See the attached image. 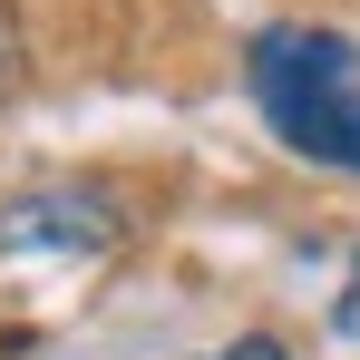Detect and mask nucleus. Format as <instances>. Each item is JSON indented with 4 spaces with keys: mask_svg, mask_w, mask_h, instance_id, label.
<instances>
[{
    "mask_svg": "<svg viewBox=\"0 0 360 360\" xmlns=\"http://www.w3.org/2000/svg\"><path fill=\"white\" fill-rule=\"evenodd\" d=\"M243 88L263 127L292 146L302 166H331V176H360V49L341 30H311V20H273L253 30L243 49Z\"/></svg>",
    "mask_w": 360,
    "mask_h": 360,
    "instance_id": "f257e3e1",
    "label": "nucleus"
},
{
    "mask_svg": "<svg viewBox=\"0 0 360 360\" xmlns=\"http://www.w3.org/2000/svg\"><path fill=\"white\" fill-rule=\"evenodd\" d=\"M127 234V205L108 185H39L0 205V253H108Z\"/></svg>",
    "mask_w": 360,
    "mask_h": 360,
    "instance_id": "f03ea898",
    "label": "nucleus"
},
{
    "mask_svg": "<svg viewBox=\"0 0 360 360\" xmlns=\"http://www.w3.org/2000/svg\"><path fill=\"white\" fill-rule=\"evenodd\" d=\"M20 78H30V30H20V10L0 0V108L20 98Z\"/></svg>",
    "mask_w": 360,
    "mask_h": 360,
    "instance_id": "7ed1b4c3",
    "label": "nucleus"
},
{
    "mask_svg": "<svg viewBox=\"0 0 360 360\" xmlns=\"http://www.w3.org/2000/svg\"><path fill=\"white\" fill-rule=\"evenodd\" d=\"M195 360H292L273 331H243V341H224V351H195Z\"/></svg>",
    "mask_w": 360,
    "mask_h": 360,
    "instance_id": "20e7f679",
    "label": "nucleus"
},
{
    "mask_svg": "<svg viewBox=\"0 0 360 360\" xmlns=\"http://www.w3.org/2000/svg\"><path fill=\"white\" fill-rule=\"evenodd\" d=\"M331 331H351V341H360V273H351V292H341V311H331Z\"/></svg>",
    "mask_w": 360,
    "mask_h": 360,
    "instance_id": "39448f33",
    "label": "nucleus"
}]
</instances>
